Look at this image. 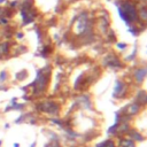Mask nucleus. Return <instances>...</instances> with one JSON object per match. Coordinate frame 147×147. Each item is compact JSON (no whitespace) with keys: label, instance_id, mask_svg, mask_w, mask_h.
I'll list each match as a JSON object with an SVG mask.
<instances>
[{"label":"nucleus","instance_id":"1","mask_svg":"<svg viewBox=\"0 0 147 147\" xmlns=\"http://www.w3.org/2000/svg\"><path fill=\"white\" fill-rule=\"evenodd\" d=\"M51 72H52V67L51 65H45L41 69L37 70L36 78L32 83H30L26 87L24 88H31V94L33 98L41 96L48 87L49 79H51Z\"/></svg>","mask_w":147,"mask_h":147},{"label":"nucleus","instance_id":"2","mask_svg":"<svg viewBox=\"0 0 147 147\" xmlns=\"http://www.w3.org/2000/svg\"><path fill=\"white\" fill-rule=\"evenodd\" d=\"M119 17L126 23L127 26L134 25L139 22L137 3L133 0H118L115 2Z\"/></svg>","mask_w":147,"mask_h":147},{"label":"nucleus","instance_id":"3","mask_svg":"<svg viewBox=\"0 0 147 147\" xmlns=\"http://www.w3.org/2000/svg\"><path fill=\"white\" fill-rule=\"evenodd\" d=\"M34 107H36V110H38L42 114H46V115H52V116H57L61 110L60 103L57 101L51 100V99L39 101L36 103Z\"/></svg>","mask_w":147,"mask_h":147},{"label":"nucleus","instance_id":"4","mask_svg":"<svg viewBox=\"0 0 147 147\" xmlns=\"http://www.w3.org/2000/svg\"><path fill=\"white\" fill-rule=\"evenodd\" d=\"M102 65L107 67V68H110L113 70H118V69H122L124 68V63L121 61V59L114 54V53H109L107 54L103 59H102Z\"/></svg>","mask_w":147,"mask_h":147},{"label":"nucleus","instance_id":"5","mask_svg":"<svg viewBox=\"0 0 147 147\" xmlns=\"http://www.w3.org/2000/svg\"><path fill=\"white\" fill-rule=\"evenodd\" d=\"M127 95H129V85L124 80L117 79L113 91V98L116 100H123Z\"/></svg>","mask_w":147,"mask_h":147},{"label":"nucleus","instance_id":"6","mask_svg":"<svg viewBox=\"0 0 147 147\" xmlns=\"http://www.w3.org/2000/svg\"><path fill=\"white\" fill-rule=\"evenodd\" d=\"M95 25L98 26L99 31L102 34H106L108 32V30L110 29V16L108 14V11L106 10H101L100 14L98 15V20Z\"/></svg>","mask_w":147,"mask_h":147},{"label":"nucleus","instance_id":"7","mask_svg":"<svg viewBox=\"0 0 147 147\" xmlns=\"http://www.w3.org/2000/svg\"><path fill=\"white\" fill-rule=\"evenodd\" d=\"M75 105L84 110H91L93 108V102L91 99V95L87 93H82L75 99Z\"/></svg>","mask_w":147,"mask_h":147},{"label":"nucleus","instance_id":"8","mask_svg":"<svg viewBox=\"0 0 147 147\" xmlns=\"http://www.w3.org/2000/svg\"><path fill=\"white\" fill-rule=\"evenodd\" d=\"M146 74H147V70H146V67H138L133 70V80L137 85H141L144 82H145V78H146Z\"/></svg>","mask_w":147,"mask_h":147},{"label":"nucleus","instance_id":"9","mask_svg":"<svg viewBox=\"0 0 147 147\" xmlns=\"http://www.w3.org/2000/svg\"><path fill=\"white\" fill-rule=\"evenodd\" d=\"M141 109H142V107H141L139 103H137V102L132 101L131 103H129L127 106H125L123 109H121V111L132 117V116H136V115H138V114L141 111Z\"/></svg>","mask_w":147,"mask_h":147},{"label":"nucleus","instance_id":"10","mask_svg":"<svg viewBox=\"0 0 147 147\" xmlns=\"http://www.w3.org/2000/svg\"><path fill=\"white\" fill-rule=\"evenodd\" d=\"M10 55V42L8 40L0 41V60L7 59Z\"/></svg>","mask_w":147,"mask_h":147},{"label":"nucleus","instance_id":"11","mask_svg":"<svg viewBox=\"0 0 147 147\" xmlns=\"http://www.w3.org/2000/svg\"><path fill=\"white\" fill-rule=\"evenodd\" d=\"M133 101L137 102V103H139L144 108L146 106V103H147V93H146V91L142 90V88L138 90L137 93H136V96H134V100Z\"/></svg>","mask_w":147,"mask_h":147},{"label":"nucleus","instance_id":"12","mask_svg":"<svg viewBox=\"0 0 147 147\" xmlns=\"http://www.w3.org/2000/svg\"><path fill=\"white\" fill-rule=\"evenodd\" d=\"M137 10H138V18H139V22L141 21L142 24H146V22H147V5L137 3Z\"/></svg>","mask_w":147,"mask_h":147},{"label":"nucleus","instance_id":"13","mask_svg":"<svg viewBox=\"0 0 147 147\" xmlns=\"http://www.w3.org/2000/svg\"><path fill=\"white\" fill-rule=\"evenodd\" d=\"M126 136H127V138H130V139L133 140L134 142H141V141L145 140V137H144L139 131H137V130H134V129H130V130L127 131Z\"/></svg>","mask_w":147,"mask_h":147},{"label":"nucleus","instance_id":"14","mask_svg":"<svg viewBox=\"0 0 147 147\" xmlns=\"http://www.w3.org/2000/svg\"><path fill=\"white\" fill-rule=\"evenodd\" d=\"M117 147H137L136 142L133 140H131L130 138H125V137H121L118 140V144H116Z\"/></svg>","mask_w":147,"mask_h":147},{"label":"nucleus","instance_id":"15","mask_svg":"<svg viewBox=\"0 0 147 147\" xmlns=\"http://www.w3.org/2000/svg\"><path fill=\"white\" fill-rule=\"evenodd\" d=\"M25 107V103H18V102H15V103H9L6 108H5V113L9 111V110H23Z\"/></svg>","mask_w":147,"mask_h":147},{"label":"nucleus","instance_id":"16","mask_svg":"<svg viewBox=\"0 0 147 147\" xmlns=\"http://www.w3.org/2000/svg\"><path fill=\"white\" fill-rule=\"evenodd\" d=\"M95 147H117L114 139H106L103 141H100L95 145Z\"/></svg>","mask_w":147,"mask_h":147},{"label":"nucleus","instance_id":"17","mask_svg":"<svg viewBox=\"0 0 147 147\" xmlns=\"http://www.w3.org/2000/svg\"><path fill=\"white\" fill-rule=\"evenodd\" d=\"M28 76H29V72L25 69H23V70H20V71H17L15 74V79L17 82H23V80H25L28 78Z\"/></svg>","mask_w":147,"mask_h":147},{"label":"nucleus","instance_id":"18","mask_svg":"<svg viewBox=\"0 0 147 147\" xmlns=\"http://www.w3.org/2000/svg\"><path fill=\"white\" fill-rule=\"evenodd\" d=\"M51 53H52V48H51V46H49V45H45V46L41 48L39 55L42 56V57H47V56H49Z\"/></svg>","mask_w":147,"mask_h":147},{"label":"nucleus","instance_id":"19","mask_svg":"<svg viewBox=\"0 0 147 147\" xmlns=\"http://www.w3.org/2000/svg\"><path fill=\"white\" fill-rule=\"evenodd\" d=\"M127 31L132 34V36H134V37H137V36H139L140 34V32H141V30L137 26V25H131V26H127Z\"/></svg>","mask_w":147,"mask_h":147},{"label":"nucleus","instance_id":"20","mask_svg":"<svg viewBox=\"0 0 147 147\" xmlns=\"http://www.w3.org/2000/svg\"><path fill=\"white\" fill-rule=\"evenodd\" d=\"M117 126H118V122H115L111 126H109V129L107 130V133L109 136H116V133H117Z\"/></svg>","mask_w":147,"mask_h":147},{"label":"nucleus","instance_id":"21","mask_svg":"<svg viewBox=\"0 0 147 147\" xmlns=\"http://www.w3.org/2000/svg\"><path fill=\"white\" fill-rule=\"evenodd\" d=\"M29 113H26V114H21L16 119H15V124H21V123H23V122H25L26 119H28V117H29Z\"/></svg>","mask_w":147,"mask_h":147},{"label":"nucleus","instance_id":"22","mask_svg":"<svg viewBox=\"0 0 147 147\" xmlns=\"http://www.w3.org/2000/svg\"><path fill=\"white\" fill-rule=\"evenodd\" d=\"M107 34V40L109 41V42H116V36H115V33H114V31L113 30H108V32L106 33Z\"/></svg>","mask_w":147,"mask_h":147},{"label":"nucleus","instance_id":"23","mask_svg":"<svg viewBox=\"0 0 147 147\" xmlns=\"http://www.w3.org/2000/svg\"><path fill=\"white\" fill-rule=\"evenodd\" d=\"M8 79V72L6 70H1L0 71V85L1 84H5Z\"/></svg>","mask_w":147,"mask_h":147},{"label":"nucleus","instance_id":"24","mask_svg":"<svg viewBox=\"0 0 147 147\" xmlns=\"http://www.w3.org/2000/svg\"><path fill=\"white\" fill-rule=\"evenodd\" d=\"M137 52H138V47H137V45H134V47H133V52L126 57V61H133V60L136 59V56H137Z\"/></svg>","mask_w":147,"mask_h":147},{"label":"nucleus","instance_id":"25","mask_svg":"<svg viewBox=\"0 0 147 147\" xmlns=\"http://www.w3.org/2000/svg\"><path fill=\"white\" fill-rule=\"evenodd\" d=\"M8 8H10L11 10H15V9H17L18 8V6H20V0H14V1H10V2H8Z\"/></svg>","mask_w":147,"mask_h":147},{"label":"nucleus","instance_id":"26","mask_svg":"<svg viewBox=\"0 0 147 147\" xmlns=\"http://www.w3.org/2000/svg\"><path fill=\"white\" fill-rule=\"evenodd\" d=\"M45 147H61V145H60V141L57 140H51L48 144L45 145Z\"/></svg>","mask_w":147,"mask_h":147},{"label":"nucleus","instance_id":"27","mask_svg":"<svg viewBox=\"0 0 147 147\" xmlns=\"http://www.w3.org/2000/svg\"><path fill=\"white\" fill-rule=\"evenodd\" d=\"M116 47L119 49V51H124L127 48V44L124 42V41H119V42H116Z\"/></svg>","mask_w":147,"mask_h":147},{"label":"nucleus","instance_id":"28","mask_svg":"<svg viewBox=\"0 0 147 147\" xmlns=\"http://www.w3.org/2000/svg\"><path fill=\"white\" fill-rule=\"evenodd\" d=\"M36 33H37V39H38V41L41 42V41H42V32H41L40 28L36 29Z\"/></svg>","mask_w":147,"mask_h":147},{"label":"nucleus","instance_id":"29","mask_svg":"<svg viewBox=\"0 0 147 147\" xmlns=\"http://www.w3.org/2000/svg\"><path fill=\"white\" fill-rule=\"evenodd\" d=\"M15 37H16L17 40H21V39L24 38V33L22 31H17V32H15Z\"/></svg>","mask_w":147,"mask_h":147},{"label":"nucleus","instance_id":"30","mask_svg":"<svg viewBox=\"0 0 147 147\" xmlns=\"http://www.w3.org/2000/svg\"><path fill=\"white\" fill-rule=\"evenodd\" d=\"M17 99H18V98H16V96H14V98H13V99L10 100V105H11V103H15V102H17Z\"/></svg>","mask_w":147,"mask_h":147},{"label":"nucleus","instance_id":"31","mask_svg":"<svg viewBox=\"0 0 147 147\" xmlns=\"http://www.w3.org/2000/svg\"><path fill=\"white\" fill-rule=\"evenodd\" d=\"M30 147H37V142H36V141H33V142L30 145Z\"/></svg>","mask_w":147,"mask_h":147},{"label":"nucleus","instance_id":"32","mask_svg":"<svg viewBox=\"0 0 147 147\" xmlns=\"http://www.w3.org/2000/svg\"><path fill=\"white\" fill-rule=\"evenodd\" d=\"M13 147H21V146H20V144H18V142H15V144L13 145Z\"/></svg>","mask_w":147,"mask_h":147},{"label":"nucleus","instance_id":"33","mask_svg":"<svg viewBox=\"0 0 147 147\" xmlns=\"http://www.w3.org/2000/svg\"><path fill=\"white\" fill-rule=\"evenodd\" d=\"M6 1H8V0H0V5H2V3L6 2Z\"/></svg>","mask_w":147,"mask_h":147},{"label":"nucleus","instance_id":"34","mask_svg":"<svg viewBox=\"0 0 147 147\" xmlns=\"http://www.w3.org/2000/svg\"><path fill=\"white\" fill-rule=\"evenodd\" d=\"M5 127H6V129H9V124H8V123H7V124H6V125H5Z\"/></svg>","mask_w":147,"mask_h":147},{"label":"nucleus","instance_id":"35","mask_svg":"<svg viewBox=\"0 0 147 147\" xmlns=\"http://www.w3.org/2000/svg\"><path fill=\"white\" fill-rule=\"evenodd\" d=\"M1 145H2V140H0V146H1Z\"/></svg>","mask_w":147,"mask_h":147}]
</instances>
